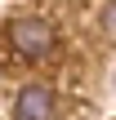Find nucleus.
I'll return each instance as SVG.
<instances>
[{
  "label": "nucleus",
  "instance_id": "obj_1",
  "mask_svg": "<svg viewBox=\"0 0 116 120\" xmlns=\"http://www.w3.org/2000/svg\"><path fill=\"white\" fill-rule=\"evenodd\" d=\"M4 36H9V45H13L22 58H45V53L54 49V27L40 22V18H13V22L4 27Z\"/></svg>",
  "mask_w": 116,
  "mask_h": 120
},
{
  "label": "nucleus",
  "instance_id": "obj_2",
  "mask_svg": "<svg viewBox=\"0 0 116 120\" xmlns=\"http://www.w3.org/2000/svg\"><path fill=\"white\" fill-rule=\"evenodd\" d=\"M13 116H18V120H54V116H58V98H54V89H45V85H27V89H18V98H13Z\"/></svg>",
  "mask_w": 116,
  "mask_h": 120
},
{
  "label": "nucleus",
  "instance_id": "obj_3",
  "mask_svg": "<svg viewBox=\"0 0 116 120\" xmlns=\"http://www.w3.org/2000/svg\"><path fill=\"white\" fill-rule=\"evenodd\" d=\"M103 27L116 36V0H107V9H103Z\"/></svg>",
  "mask_w": 116,
  "mask_h": 120
}]
</instances>
